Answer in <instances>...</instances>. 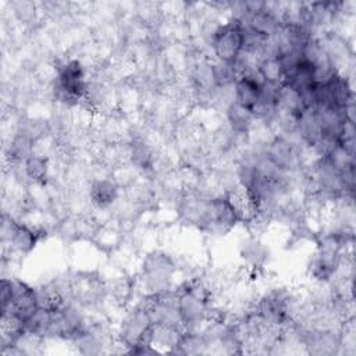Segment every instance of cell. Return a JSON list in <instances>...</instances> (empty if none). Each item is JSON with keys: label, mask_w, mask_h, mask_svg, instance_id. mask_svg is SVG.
<instances>
[{"label": "cell", "mask_w": 356, "mask_h": 356, "mask_svg": "<svg viewBox=\"0 0 356 356\" xmlns=\"http://www.w3.org/2000/svg\"><path fill=\"white\" fill-rule=\"evenodd\" d=\"M178 314L185 331H196L209 317V291L200 282L188 284L178 293Z\"/></svg>", "instance_id": "2"}, {"label": "cell", "mask_w": 356, "mask_h": 356, "mask_svg": "<svg viewBox=\"0 0 356 356\" xmlns=\"http://www.w3.org/2000/svg\"><path fill=\"white\" fill-rule=\"evenodd\" d=\"M120 189L114 181L110 179H96L90 185L89 196L92 203L97 209H107L114 204L118 199Z\"/></svg>", "instance_id": "10"}, {"label": "cell", "mask_w": 356, "mask_h": 356, "mask_svg": "<svg viewBox=\"0 0 356 356\" xmlns=\"http://www.w3.org/2000/svg\"><path fill=\"white\" fill-rule=\"evenodd\" d=\"M129 160L136 170L147 171L154 164V153L146 142L135 140L129 147Z\"/></svg>", "instance_id": "11"}, {"label": "cell", "mask_w": 356, "mask_h": 356, "mask_svg": "<svg viewBox=\"0 0 356 356\" xmlns=\"http://www.w3.org/2000/svg\"><path fill=\"white\" fill-rule=\"evenodd\" d=\"M11 291H13V305L7 314L17 316L25 324V321L39 309L38 289L32 288L31 285H28L21 280L11 278Z\"/></svg>", "instance_id": "7"}, {"label": "cell", "mask_w": 356, "mask_h": 356, "mask_svg": "<svg viewBox=\"0 0 356 356\" xmlns=\"http://www.w3.org/2000/svg\"><path fill=\"white\" fill-rule=\"evenodd\" d=\"M257 70L266 82L282 83L284 81L282 65L277 54H264L257 64Z\"/></svg>", "instance_id": "12"}, {"label": "cell", "mask_w": 356, "mask_h": 356, "mask_svg": "<svg viewBox=\"0 0 356 356\" xmlns=\"http://www.w3.org/2000/svg\"><path fill=\"white\" fill-rule=\"evenodd\" d=\"M264 156L282 172H289L298 163L292 145L282 138H275L266 149Z\"/></svg>", "instance_id": "9"}, {"label": "cell", "mask_w": 356, "mask_h": 356, "mask_svg": "<svg viewBox=\"0 0 356 356\" xmlns=\"http://www.w3.org/2000/svg\"><path fill=\"white\" fill-rule=\"evenodd\" d=\"M85 70L78 60H68L58 67L51 90L57 102L74 106L88 93Z\"/></svg>", "instance_id": "1"}, {"label": "cell", "mask_w": 356, "mask_h": 356, "mask_svg": "<svg viewBox=\"0 0 356 356\" xmlns=\"http://www.w3.org/2000/svg\"><path fill=\"white\" fill-rule=\"evenodd\" d=\"M211 49L220 63L234 64L243 50V32L239 18L220 25L211 35Z\"/></svg>", "instance_id": "3"}, {"label": "cell", "mask_w": 356, "mask_h": 356, "mask_svg": "<svg viewBox=\"0 0 356 356\" xmlns=\"http://www.w3.org/2000/svg\"><path fill=\"white\" fill-rule=\"evenodd\" d=\"M24 172L26 178L35 184H43L49 174V160L39 154H32L24 163Z\"/></svg>", "instance_id": "15"}, {"label": "cell", "mask_w": 356, "mask_h": 356, "mask_svg": "<svg viewBox=\"0 0 356 356\" xmlns=\"http://www.w3.org/2000/svg\"><path fill=\"white\" fill-rule=\"evenodd\" d=\"M33 140L24 135V134H17L13 140L8 145V157L11 161L15 163H25L33 153Z\"/></svg>", "instance_id": "14"}, {"label": "cell", "mask_w": 356, "mask_h": 356, "mask_svg": "<svg viewBox=\"0 0 356 356\" xmlns=\"http://www.w3.org/2000/svg\"><path fill=\"white\" fill-rule=\"evenodd\" d=\"M213 78H214V86L217 88H228L235 83L238 79V72L234 67V64L227 63H214L213 65Z\"/></svg>", "instance_id": "16"}, {"label": "cell", "mask_w": 356, "mask_h": 356, "mask_svg": "<svg viewBox=\"0 0 356 356\" xmlns=\"http://www.w3.org/2000/svg\"><path fill=\"white\" fill-rule=\"evenodd\" d=\"M39 235L28 225L15 221L11 216L3 214L1 218V241L8 242L11 249L26 254L36 246Z\"/></svg>", "instance_id": "6"}, {"label": "cell", "mask_w": 356, "mask_h": 356, "mask_svg": "<svg viewBox=\"0 0 356 356\" xmlns=\"http://www.w3.org/2000/svg\"><path fill=\"white\" fill-rule=\"evenodd\" d=\"M153 325L146 306H138L128 312L120 324V339L121 342L131 348L138 343L145 331Z\"/></svg>", "instance_id": "8"}, {"label": "cell", "mask_w": 356, "mask_h": 356, "mask_svg": "<svg viewBox=\"0 0 356 356\" xmlns=\"http://www.w3.org/2000/svg\"><path fill=\"white\" fill-rule=\"evenodd\" d=\"M239 221L236 210L228 195H218L207 199V218L204 231L225 235Z\"/></svg>", "instance_id": "5"}, {"label": "cell", "mask_w": 356, "mask_h": 356, "mask_svg": "<svg viewBox=\"0 0 356 356\" xmlns=\"http://www.w3.org/2000/svg\"><path fill=\"white\" fill-rule=\"evenodd\" d=\"M241 254L248 263H252L253 266H259L267 259V249L259 241H249L243 246V250Z\"/></svg>", "instance_id": "17"}, {"label": "cell", "mask_w": 356, "mask_h": 356, "mask_svg": "<svg viewBox=\"0 0 356 356\" xmlns=\"http://www.w3.org/2000/svg\"><path fill=\"white\" fill-rule=\"evenodd\" d=\"M174 273L175 263L165 252L153 250L143 259L142 278L152 295L168 291Z\"/></svg>", "instance_id": "4"}, {"label": "cell", "mask_w": 356, "mask_h": 356, "mask_svg": "<svg viewBox=\"0 0 356 356\" xmlns=\"http://www.w3.org/2000/svg\"><path fill=\"white\" fill-rule=\"evenodd\" d=\"M227 118L234 134H248L254 115L232 102L227 108Z\"/></svg>", "instance_id": "13"}]
</instances>
